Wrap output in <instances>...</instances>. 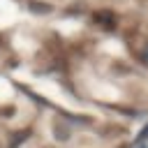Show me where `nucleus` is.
<instances>
[{
  "label": "nucleus",
  "mask_w": 148,
  "mask_h": 148,
  "mask_svg": "<svg viewBox=\"0 0 148 148\" xmlns=\"http://www.w3.org/2000/svg\"><path fill=\"white\" fill-rule=\"evenodd\" d=\"M30 7H32V9H39V12H49V7L42 5V2H30Z\"/></svg>",
  "instance_id": "f257e3e1"
}]
</instances>
